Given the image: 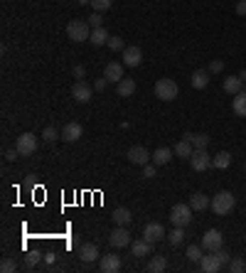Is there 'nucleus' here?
Returning a JSON list of instances; mask_svg holds the SVG:
<instances>
[{
    "instance_id": "nucleus-30",
    "label": "nucleus",
    "mask_w": 246,
    "mask_h": 273,
    "mask_svg": "<svg viewBox=\"0 0 246 273\" xmlns=\"http://www.w3.org/2000/svg\"><path fill=\"white\" fill-rule=\"evenodd\" d=\"M168 268V261H165V256H153L151 263H148V271L151 273H163Z\"/></svg>"
},
{
    "instance_id": "nucleus-9",
    "label": "nucleus",
    "mask_w": 246,
    "mask_h": 273,
    "mask_svg": "<svg viewBox=\"0 0 246 273\" xmlns=\"http://www.w3.org/2000/svg\"><path fill=\"white\" fill-rule=\"evenodd\" d=\"M72 96H74V101L79 104H86V101H91V96H94V89L84 81V79H79L74 86H72Z\"/></svg>"
},
{
    "instance_id": "nucleus-19",
    "label": "nucleus",
    "mask_w": 246,
    "mask_h": 273,
    "mask_svg": "<svg viewBox=\"0 0 246 273\" xmlns=\"http://www.w3.org/2000/svg\"><path fill=\"white\" fill-rule=\"evenodd\" d=\"M131 249H133V256L135 258H143V256H151V241L143 237L138 241H131Z\"/></svg>"
},
{
    "instance_id": "nucleus-7",
    "label": "nucleus",
    "mask_w": 246,
    "mask_h": 273,
    "mask_svg": "<svg viewBox=\"0 0 246 273\" xmlns=\"http://www.w3.org/2000/svg\"><path fill=\"white\" fill-rule=\"evenodd\" d=\"M200 244H202L205 251H219L224 246V237H222L219 229H209V232H205V237H202Z\"/></svg>"
},
{
    "instance_id": "nucleus-28",
    "label": "nucleus",
    "mask_w": 246,
    "mask_h": 273,
    "mask_svg": "<svg viewBox=\"0 0 246 273\" xmlns=\"http://www.w3.org/2000/svg\"><path fill=\"white\" fill-rule=\"evenodd\" d=\"M182 138H187L194 148H207L209 146V135H205V133H185Z\"/></svg>"
},
{
    "instance_id": "nucleus-3",
    "label": "nucleus",
    "mask_w": 246,
    "mask_h": 273,
    "mask_svg": "<svg viewBox=\"0 0 246 273\" xmlns=\"http://www.w3.org/2000/svg\"><path fill=\"white\" fill-rule=\"evenodd\" d=\"M177 94H180L177 81H172V79H158L155 81V96L160 101H172V99H177Z\"/></svg>"
},
{
    "instance_id": "nucleus-36",
    "label": "nucleus",
    "mask_w": 246,
    "mask_h": 273,
    "mask_svg": "<svg viewBox=\"0 0 246 273\" xmlns=\"http://www.w3.org/2000/svg\"><path fill=\"white\" fill-rule=\"evenodd\" d=\"M229 271L244 273L246 271V261H241V258H231V261H229Z\"/></svg>"
},
{
    "instance_id": "nucleus-12",
    "label": "nucleus",
    "mask_w": 246,
    "mask_h": 273,
    "mask_svg": "<svg viewBox=\"0 0 246 273\" xmlns=\"http://www.w3.org/2000/svg\"><path fill=\"white\" fill-rule=\"evenodd\" d=\"M200 268L205 273H217L222 268V261H219V256L214 251H207V256H202V261H200Z\"/></svg>"
},
{
    "instance_id": "nucleus-33",
    "label": "nucleus",
    "mask_w": 246,
    "mask_h": 273,
    "mask_svg": "<svg viewBox=\"0 0 246 273\" xmlns=\"http://www.w3.org/2000/svg\"><path fill=\"white\" fill-rule=\"evenodd\" d=\"M106 47H109L111 52H123V50H126L128 44H126V42H123L121 37H111V39L106 42Z\"/></svg>"
},
{
    "instance_id": "nucleus-25",
    "label": "nucleus",
    "mask_w": 246,
    "mask_h": 273,
    "mask_svg": "<svg viewBox=\"0 0 246 273\" xmlns=\"http://www.w3.org/2000/svg\"><path fill=\"white\" fill-rule=\"evenodd\" d=\"M172 148H158L155 153H153V163L155 165H168L172 160Z\"/></svg>"
},
{
    "instance_id": "nucleus-48",
    "label": "nucleus",
    "mask_w": 246,
    "mask_h": 273,
    "mask_svg": "<svg viewBox=\"0 0 246 273\" xmlns=\"http://www.w3.org/2000/svg\"><path fill=\"white\" fill-rule=\"evenodd\" d=\"M239 79H241V81H246V69H241V72H239Z\"/></svg>"
},
{
    "instance_id": "nucleus-26",
    "label": "nucleus",
    "mask_w": 246,
    "mask_h": 273,
    "mask_svg": "<svg viewBox=\"0 0 246 273\" xmlns=\"http://www.w3.org/2000/svg\"><path fill=\"white\" fill-rule=\"evenodd\" d=\"M109 39H111V35H109L106 27H94V30H91V37H89V42H94L96 47H99V44H106Z\"/></svg>"
},
{
    "instance_id": "nucleus-50",
    "label": "nucleus",
    "mask_w": 246,
    "mask_h": 273,
    "mask_svg": "<svg viewBox=\"0 0 246 273\" xmlns=\"http://www.w3.org/2000/svg\"><path fill=\"white\" fill-rule=\"evenodd\" d=\"M244 167H246V165H244Z\"/></svg>"
},
{
    "instance_id": "nucleus-44",
    "label": "nucleus",
    "mask_w": 246,
    "mask_h": 273,
    "mask_svg": "<svg viewBox=\"0 0 246 273\" xmlns=\"http://www.w3.org/2000/svg\"><path fill=\"white\" fill-rule=\"evenodd\" d=\"M72 74H74L76 79H84V74H86V72H84V67H81V64H74V69H72Z\"/></svg>"
},
{
    "instance_id": "nucleus-31",
    "label": "nucleus",
    "mask_w": 246,
    "mask_h": 273,
    "mask_svg": "<svg viewBox=\"0 0 246 273\" xmlns=\"http://www.w3.org/2000/svg\"><path fill=\"white\" fill-rule=\"evenodd\" d=\"M168 241H170V246H180L185 241V226H172V232L168 234Z\"/></svg>"
},
{
    "instance_id": "nucleus-32",
    "label": "nucleus",
    "mask_w": 246,
    "mask_h": 273,
    "mask_svg": "<svg viewBox=\"0 0 246 273\" xmlns=\"http://www.w3.org/2000/svg\"><path fill=\"white\" fill-rule=\"evenodd\" d=\"M187 258L192 263H200V261H202V244H200V246H197V244L187 246Z\"/></svg>"
},
{
    "instance_id": "nucleus-37",
    "label": "nucleus",
    "mask_w": 246,
    "mask_h": 273,
    "mask_svg": "<svg viewBox=\"0 0 246 273\" xmlns=\"http://www.w3.org/2000/svg\"><path fill=\"white\" fill-rule=\"evenodd\" d=\"M39 261H42V254H39L37 249H35V251H27V256H25V263H27V266H37Z\"/></svg>"
},
{
    "instance_id": "nucleus-35",
    "label": "nucleus",
    "mask_w": 246,
    "mask_h": 273,
    "mask_svg": "<svg viewBox=\"0 0 246 273\" xmlns=\"http://www.w3.org/2000/svg\"><path fill=\"white\" fill-rule=\"evenodd\" d=\"M111 5H114V0H91L94 13H104V10H109Z\"/></svg>"
},
{
    "instance_id": "nucleus-23",
    "label": "nucleus",
    "mask_w": 246,
    "mask_h": 273,
    "mask_svg": "<svg viewBox=\"0 0 246 273\" xmlns=\"http://www.w3.org/2000/svg\"><path fill=\"white\" fill-rule=\"evenodd\" d=\"M231 109H234V113H236V116L246 118V89L239 91V94L234 96V101H231Z\"/></svg>"
},
{
    "instance_id": "nucleus-15",
    "label": "nucleus",
    "mask_w": 246,
    "mask_h": 273,
    "mask_svg": "<svg viewBox=\"0 0 246 273\" xmlns=\"http://www.w3.org/2000/svg\"><path fill=\"white\" fill-rule=\"evenodd\" d=\"M143 237L148 239L151 244H155V241H160V239L165 237V229H163V224L151 221V224H145V229H143Z\"/></svg>"
},
{
    "instance_id": "nucleus-1",
    "label": "nucleus",
    "mask_w": 246,
    "mask_h": 273,
    "mask_svg": "<svg viewBox=\"0 0 246 273\" xmlns=\"http://www.w3.org/2000/svg\"><path fill=\"white\" fill-rule=\"evenodd\" d=\"M234 204H236V200H234V195L231 192H227V190H222V192H217L214 197H212V212L217 214V217H227L229 212L234 209Z\"/></svg>"
},
{
    "instance_id": "nucleus-46",
    "label": "nucleus",
    "mask_w": 246,
    "mask_h": 273,
    "mask_svg": "<svg viewBox=\"0 0 246 273\" xmlns=\"http://www.w3.org/2000/svg\"><path fill=\"white\" fill-rule=\"evenodd\" d=\"M18 155H20V153H18V148H15V150H8V153H5V160H15Z\"/></svg>"
},
{
    "instance_id": "nucleus-43",
    "label": "nucleus",
    "mask_w": 246,
    "mask_h": 273,
    "mask_svg": "<svg viewBox=\"0 0 246 273\" xmlns=\"http://www.w3.org/2000/svg\"><path fill=\"white\" fill-rule=\"evenodd\" d=\"M106 84H109V79H106V76H104V79H96V81H94V91H104V89H106Z\"/></svg>"
},
{
    "instance_id": "nucleus-49",
    "label": "nucleus",
    "mask_w": 246,
    "mask_h": 273,
    "mask_svg": "<svg viewBox=\"0 0 246 273\" xmlns=\"http://www.w3.org/2000/svg\"><path fill=\"white\" fill-rule=\"evenodd\" d=\"M76 3H79V5H86V3H91V0H76Z\"/></svg>"
},
{
    "instance_id": "nucleus-34",
    "label": "nucleus",
    "mask_w": 246,
    "mask_h": 273,
    "mask_svg": "<svg viewBox=\"0 0 246 273\" xmlns=\"http://www.w3.org/2000/svg\"><path fill=\"white\" fill-rule=\"evenodd\" d=\"M42 138H44L47 143H55L57 138H62V133H59V130H57L55 126H47L44 130H42Z\"/></svg>"
},
{
    "instance_id": "nucleus-4",
    "label": "nucleus",
    "mask_w": 246,
    "mask_h": 273,
    "mask_svg": "<svg viewBox=\"0 0 246 273\" xmlns=\"http://www.w3.org/2000/svg\"><path fill=\"white\" fill-rule=\"evenodd\" d=\"M192 207L189 204H175L170 209V221L172 226H187L189 221H192Z\"/></svg>"
},
{
    "instance_id": "nucleus-13",
    "label": "nucleus",
    "mask_w": 246,
    "mask_h": 273,
    "mask_svg": "<svg viewBox=\"0 0 246 273\" xmlns=\"http://www.w3.org/2000/svg\"><path fill=\"white\" fill-rule=\"evenodd\" d=\"M81 133H84L81 123L72 121V123H67V126L62 128V141H67V143H74V141H79V138H81Z\"/></svg>"
},
{
    "instance_id": "nucleus-2",
    "label": "nucleus",
    "mask_w": 246,
    "mask_h": 273,
    "mask_svg": "<svg viewBox=\"0 0 246 273\" xmlns=\"http://www.w3.org/2000/svg\"><path fill=\"white\" fill-rule=\"evenodd\" d=\"M91 30H94V27H91L86 20H69V25H67V37L74 39V42H84V39L91 37Z\"/></svg>"
},
{
    "instance_id": "nucleus-22",
    "label": "nucleus",
    "mask_w": 246,
    "mask_h": 273,
    "mask_svg": "<svg viewBox=\"0 0 246 273\" xmlns=\"http://www.w3.org/2000/svg\"><path fill=\"white\" fill-rule=\"evenodd\" d=\"M133 221V214L126 209V207H118V209H114V224L116 226H128Z\"/></svg>"
},
{
    "instance_id": "nucleus-47",
    "label": "nucleus",
    "mask_w": 246,
    "mask_h": 273,
    "mask_svg": "<svg viewBox=\"0 0 246 273\" xmlns=\"http://www.w3.org/2000/svg\"><path fill=\"white\" fill-rule=\"evenodd\" d=\"M44 261H47V263H55V261H57V254H55V251L44 254Z\"/></svg>"
},
{
    "instance_id": "nucleus-38",
    "label": "nucleus",
    "mask_w": 246,
    "mask_h": 273,
    "mask_svg": "<svg viewBox=\"0 0 246 273\" xmlns=\"http://www.w3.org/2000/svg\"><path fill=\"white\" fill-rule=\"evenodd\" d=\"M18 268V263L13 261V258H3V263H0V271L3 273H13Z\"/></svg>"
},
{
    "instance_id": "nucleus-10",
    "label": "nucleus",
    "mask_w": 246,
    "mask_h": 273,
    "mask_svg": "<svg viewBox=\"0 0 246 273\" xmlns=\"http://www.w3.org/2000/svg\"><path fill=\"white\" fill-rule=\"evenodd\" d=\"M128 160H131L133 165H148L153 160V155L148 153V148H143V146H133L131 150H128Z\"/></svg>"
},
{
    "instance_id": "nucleus-29",
    "label": "nucleus",
    "mask_w": 246,
    "mask_h": 273,
    "mask_svg": "<svg viewBox=\"0 0 246 273\" xmlns=\"http://www.w3.org/2000/svg\"><path fill=\"white\" fill-rule=\"evenodd\" d=\"M212 165L219 167V170H227L229 165H231V155H229L227 150H222V153H217V155L212 158Z\"/></svg>"
},
{
    "instance_id": "nucleus-17",
    "label": "nucleus",
    "mask_w": 246,
    "mask_h": 273,
    "mask_svg": "<svg viewBox=\"0 0 246 273\" xmlns=\"http://www.w3.org/2000/svg\"><path fill=\"white\" fill-rule=\"evenodd\" d=\"M79 258L84 263H94L96 258H99V246L96 244H81L79 246Z\"/></svg>"
},
{
    "instance_id": "nucleus-6",
    "label": "nucleus",
    "mask_w": 246,
    "mask_h": 273,
    "mask_svg": "<svg viewBox=\"0 0 246 273\" xmlns=\"http://www.w3.org/2000/svg\"><path fill=\"white\" fill-rule=\"evenodd\" d=\"M37 138H35V133H22L15 138V148H18L20 155H32L35 150H37Z\"/></svg>"
},
{
    "instance_id": "nucleus-39",
    "label": "nucleus",
    "mask_w": 246,
    "mask_h": 273,
    "mask_svg": "<svg viewBox=\"0 0 246 273\" xmlns=\"http://www.w3.org/2000/svg\"><path fill=\"white\" fill-rule=\"evenodd\" d=\"M224 72V62L222 59H212L209 62V74H222Z\"/></svg>"
},
{
    "instance_id": "nucleus-21",
    "label": "nucleus",
    "mask_w": 246,
    "mask_h": 273,
    "mask_svg": "<svg viewBox=\"0 0 246 273\" xmlns=\"http://www.w3.org/2000/svg\"><path fill=\"white\" fill-rule=\"evenodd\" d=\"M116 94H118L121 99L133 96V94H135V81H133V79H121V81L116 84Z\"/></svg>"
},
{
    "instance_id": "nucleus-42",
    "label": "nucleus",
    "mask_w": 246,
    "mask_h": 273,
    "mask_svg": "<svg viewBox=\"0 0 246 273\" xmlns=\"http://www.w3.org/2000/svg\"><path fill=\"white\" fill-rule=\"evenodd\" d=\"M214 254L219 256V261H222V266H224V263H229V261H231V256H229V251H224V246H222L219 251H214Z\"/></svg>"
},
{
    "instance_id": "nucleus-8",
    "label": "nucleus",
    "mask_w": 246,
    "mask_h": 273,
    "mask_svg": "<svg viewBox=\"0 0 246 273\" xmlns=\"http://www.w3.org/2000/svg\"><path fill=\"white\" fill-rule=\"evenodd\" d=\"M111 246L114 249H123V246H131V232H128V226H116L114 232H111Z\"/></svg>"
},
{
    "instance_id": "nucleus-45",
    "label": "nucleus",
    "mask_w": 246,
    "mask_h": 273,
    "mask_svg": "<svg viewBox=\"0 0 246 273\" xmlns=\"http://www.w3.org/2000/svg\"><path fill=\"white\" fill-rule=\"evenodd\" d=\"M236 15H241V18L246 15V0H239L236 3Z\"/></svg>"
},
{
    "instance_id": "nucleus-24",
    "label": "nucleus",
    "mask_w": 246,
    "mask_h": 273,
    "mask_svg": "<svg viewBox=\"0 0 246 273\" xmlns=\"http://www.w3.org/2000/svg\"><path fill=\"white\" fill-rule=\"evenodd\" d=\"M224 91L231 94V96H236L239 91H244V81H241L239 76H227V79H224Z\"/></svg>"
},
{
    "instance_id": "nucleus-11",
    "label": "nucleus",
    "mask_w": 246,
    "mask_h": 273,
    "mask_svg": "<svg viewBox=\"0 0 246 273\" xmlns=\"http://www.w3.org/2000/svg\"><path fill=\"white\" fill-rule=\"evenodd\" d=\"M140 62H143L140 47H126V50H123V64H126V67L135 69V67H140Z\"/></svg>"
},
{
    "instance_id": "nucleus-18",
    "label": "nucleus",
    "mask_w": 246,
    "mask_h": 273,
    "mask_svg": "<svg viewBox=\"0 0 246 273\" xmlns=\"http://www.w3.org/2000/svg\"><path fill=\"white\" fill-rule=\"evenodd\" d=\"M123 67H126V64H118V62H109V64H106V69H104V76H106L109 81H116V84H118V81L123 79Z\"/></svg>"
},
{
    "instance_id": "nucleus-41",
    "label": "nucleus",
    "mask_w": 246,
    "mask_h": 273,
    "mask_svg": "<svg viewBox=\"0 0 246 273\" xmlns=\"http://www.w3.org/2000/svg\"><path fill=\"white\" fill-rule=\"evenodd\" d=\"M143 177H148V180H153L155 177V163H148V165H143Z\"/></svg>"
},
{
    "instance_id": "nucleus-16",
    "label": "nucleus",
    "mask_w": 246,
    "mask_h": 273,
    "mask_svg": "<svg viewBox=\"0 0 246 273\" xmlns=\"http://www.w3.org/2000/svg\"><path fill=\"white\" fill-rule=\"evenodd\" d=\"M189 84H192V89H207L209 86V69H197V72H192V79H189Z\"/></svg>"
},
{
    "instance_id": "nucleus-27",
    "label": "nucleus",
    "mask_w": 246,
    "mask_h": 273,
    "mask_svg": "<svg viewBox=\"0 0 246 273\" xmlns=\"http://www.w3.org/2000/svg\"><path fill=\"white\" fill-rule=\"evenodd\" d=\"M192 153H194V146L189 143L187 138H182V141L175 146V155H177V158H187V160H189V155H192Z\"/></svg>"
},
{
    "instance_id": "nucleus-20",
    "label": "nucleus",
    "mask_w": 246,
    "mask_h": 273,
    "mask_svg": "<svg viewBox=\"0 0 246 273\" xmlns=\"http://www.w3.org/2000/svg\"><path fill=\"white\" fill-rule=\"evenodd\" d=\"M209 204H212V200H209L207 195H202V192H194V195L189 197V207H192L194 212H205Z\"/></svg>"
},
{
    "instance_id": "nucleus-5",
    "label": "nucleus",
    "mask_w": 246,
    "mask_h": 273,
    "mask_svg": "<svg viewBox=\"0 0 246 273\" xmlns=\"http://www.w3.org/2000/svg\"><path fill=\"white\" fill-rule=\"evenodd\" d=\"M189 165L194 172H205L207 167H212V155L207 153V148H194V153L189 155Z\"/></svg>"
},
{
    "instance_id": "nucleus-14",
    "label": "nucleus",
    "mask_w": 246,
    "mask_h": 273,
    "mask_svg": "<svg viewBox=\"0 0 246 273\" xmlns=\"http://www.w3.org/2000/svg\"><path fill=\"white\" fill-rule=\"evenodd\" d=\"M99 268H101L104 273H116V271H121V256H116V254L101 256V263H99Z\"/></svg>"
},
{
    "instance_id": "nucleus-40",
    "label": "nucleus",
    "mask_w": 246,
    "mask_h": 273,
    "mask_svg": "<svg viewBox=\"0 0 246 273\" xmlns=\"http://www.w3.org/2000/svg\"><path fill=\"white\" fill-rule=\"evenodd\" d=\"M89 25H91V27H104V18H101V13H91Z\"/></svg>"
}]
</instances>
